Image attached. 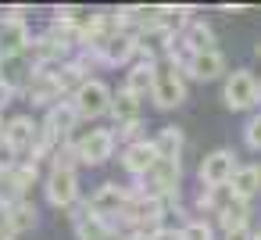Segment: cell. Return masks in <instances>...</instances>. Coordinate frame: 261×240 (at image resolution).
<instances>
[{"mask_svg": "<svg viewBox=\"0 0 261 240\" xmlns=\"http://www.w3.org/2000/svg\"><path fill=\"white\" fill-rule=\"evenodd\" d=\"M247 215H250V201H240V197H236V201H232V204L218 215V226H222L225 233L243 229V226H247Z\"/></svg>", "mask_w": 261, "mask_h": 240, "instance_id": "cell-25", "label": "cell"}, {"mask_svg": "<svg viewBox=\"0 0 261 240\" xmlns=\"http://www.w3.org/2000/svg\"><path fill=\"white\" fill-rule=\"evenodd\" d=\"M36 226V204L33 201H18L8 208V233L18 236V233H29Z\"/></svg>", "mask_w": 261, "mask_h": 240, "instance_id": "cell-23", "label": "cell"}, {"mask_svg": "<svg viewBox=\"0 0 261 240\" xmlns=\"http://www.w3.org/2000/svg\"><path fill=\"white\" fill-rule=\"evenodd\" d=\"M111 118H115V126L122 129V126H136L140 122V97H133L125 86L115 93V104H111Z\"/></svg>", "mask_w": 261, "mask_h": 240, "instance_id": "cell-20", "label": "cell"}, {"mask_svg": "<svg viewBox=\"0 0 261 240\" xmlns=\"http://www.w3.org/2000/svg\"><path fill=\"white\" fill-rule=\"evenodd\" d=\"M129 201H133V190H125V186H118V183H100V186L90 194L86 208H90L93 215H100V219H108V222L115 226V222L125 215Z\"/></svg>", "mask_w": 261, "mask_h": 240, "instance_id": "cell-3", "label": "cell"}, {"mask_svg": "<svg viewBox=\"0 0 261 240\" xmlns=\"http://www.w3.org/2000/svg\"><path fill=\"white\" fill-rule=\"evenodd\" d=\"M154 83H158V65H143V61H136L129 72H125V90L133 93V97H154Z\"/></svg>", "mask_w": 261, "mask_h": 240, "instance_id": "cell-18", "label": "cell"}, {"mask_svg": "<svg viewBox=\"0 0 261 240\" xmlns=\"http://www.w3.org/2000/svg\"><path fill=\"white\" fill-rule=\"evenodd\" d=\"M0 240H18V236H11V233H8V236H0Z\"/></svg>", "mask_w": 261, "mask_h": 240, "instance_id": "cell-34", "label": "cell"}, {"mask_svg": "<svg viewBox=\"0 0 261 240\" xmlns=\"http://www.w3.org/2000/svg\"><path fill=\"white\" fill-rule=\"evenodd\" d=\"M83 118H79V108H75V101L72 97H65V101H58L50 111H47V118H43V126L58 136V140H65V136H72V129L79 126Z\"/></svg>", "mask_w": 261, "mask_h": 240, "instance_id": "cell-13", "label": "cell"}, {"mask_svg": "<svg viewBox=\"0 0 261 240\" xmlns=\"http://www.w3.org/2000/svg\"><path fill=\"white\" fill-rule=\"evenodd\" d=\"M11 97H15V90H11V86H4V83H0V111H4V108L11 104Z\"/></svg>", "mask_w": 261, "mask_h": 240, "instance_id": "cell-30", "label": "cell"}, {"mask_svg": "<svg viewBox=\"0 0 261 240\" xmlns=\"http://www.w3.org/2000/svg\"><path fill=\"white\" fill-rule=\"evenodd\" d=\"M257 240H261V229H257Z\"/></svg>", "mask_w": 261, "mask_h": 240, "instance_id": "cell-35", "label": "cell"}, {"mask_svg": "<svg viewBox=\"0 0 261 240\" xmlns=\"http://www.w3.org/2000/svg\"><path fill=\"white\" fill-rule=\"evenodd\" d=\"M186 101V79L182 68L175 65H158V83H154V104L161 111H172Z\"/></svg>", "mask_w": 261, "mask_h": 240, "instance_id": "cell-5", "label": "cell"}, {"mask_svg": "<svg viewBox=\"0 0 261 240\" xmlns=\"http://www.w3.org/2000/svg\"><path fill=\"white\" fill-rule=\"evenodd\" d=\"M4 126H8V122H4V118H0V136H4Z\"/></svg>", "mask_w": 261, "mask_h": 240, "instance_id": "cell-33", "label": "cell"}, {"mask_svg": "<svg viewBox=\"0 0 261 240\" xmlns=\"http://www.w3.org/2000/svg\"><path fill=\"white\" fill-rule=\"evenodd\" d=\"M43 194L54 208H72L79 201V176L75 169H50L47 183H43Z\"/></svg>", "mask_w": 261, "mask_h": 240, "instance_id": "cell-8", "label": "cell"}, {"mask_svg": "<svg viewBox=\"0 0 261 240\" xmlns=\"http://www.w3.org/2000/svg\"><path fill=\"white\" fill-rule=\"evenodd\" d=\"M236 169H240L236 154L225 151V147H218V151H211L200 161V186H229L232 176H236Z\"/></svg>", "mask_w": 261, "mask_h": 240, "instance_id": "cell-7", "label": "cell"}, {"mask_svg": "<svg viewBox=\"0 0 261 240\" xmlns=\"http://www.w3.org/2000/svg\"><path fill=\"white\" fill-rule=\"evenodd\" d=\"M0 236H8V208L0 204Z\"/></svg>", "mask_w": 261, "mask_h": 240, "instance_id": "cell-31", "label": "cell"}, {"mask_svg": "<svg viewBox=\"0 0 261 240\" xmlns=\"http://www.w3.org/2000/svg\"><path fill=\"white\" fill-rule=\"evenodd\" d=\"M222 97H225V108H232V111H250V108L261 101V83L254 79V72L236 68V72L225 76Z\"/></svg>", "mask_w": 261, "mask_h": 240, "instance_id": "cell-2", "label": "cell"}, {"mask_svg": "<svg viewBox=\"0 0 261 240\" xmlns=\"http://www.w3.org/2000/svg\"><path fill=\"white\" fill-rule=\"evenodd\" d=\"M36 133H40V126L29 118V115H15L8 126H4V140L22 154V151H33V143H36Z\"/></svg>", "mask_w": 261, "mask_h": 240, "instance_id": "cell-15", "label": "cell"}, {"mask_svg": "<svg viewBox=\"0 0 261 240\" xmlns=\"http://www.w3.org/2000/svg\"><path fill=\"white\" fill-rule=\"evenodd\" d=\"M72 226H75V236H79V240H104V236H108V233L115 229V226H111L108 219L93 215V211H90L86 204H83V208H79V211L72 215Z\"/></svg>", "mask_w": 261, "mask_h": 240, "instance_id": "cell-17", "label": "cell"}, {"mask_svg": "<svg viewBox=\"0 0 261 240\" xmlns=\"http://www.w3.org/2000/svg\"><path fill=\"white\" fill-rule=\"evenodd\" d=\"M75 151H79V165L97 169L115 154V133L111 129H90L75 140Z\"/></svg>", "mask_w": 261, "mask_h": 240, "instance_id": "cell-6", "label": "cell"}, {"mask_svg": "<svg viewBox=\"0 0 261 240\" xmlns=\"http://www.w3.org/2000/svg\"><path fill=\"white\" fill-rule=\"evenodd\" d=\"M222 240H257V229H250V226H243V229H232V233H225Z\"/></svg>", "mask_w": 261, "mask_h": 240, "instance_id": "cell-29", "label": "cell"}, {"mask_svg": "<svg viewBox=\"0 0 261 240\" xmlns=\"http://www.w3.org/2000/svg\"><path fill=\"white\" fill-rule=\"evenodd\" d=\"M136 54H140V36L129 33V29H122L97 58H100V65H129Z\"/></svg>", "mask_w": 261, "mask_h": 240, "instance_id": "cell-14", "label": "cell"}, {"mask_svg": "<svg viewBox=\"0 0 261 240\" xmlns=\"http://www.w3.org/2000/svg\"><path fill=\"white\" fill-rule=\"evenodd\" d=\"M33 76H36V65L29 61V54L0 58V83H4V86H11L15 93H18V90L25 93V86L33 83Z\"/></svg>", "mask_w": 261, "mask_h": 240, "instance_id": "cell-10", "label": "cell"}, {"mask_svg": "<svg viewBox=\"0 0 261 240\" xmlns=\"http://www.w3.org/2000/svg\"><path fill=\"white\" fill-rule=\"evenodd\" d=\"M175 240H215V229H211V222H204V219H190V222L179 226V236H175Z\"/></svg>", "mask_w": 261, "mask_h": 240, "instance_id": "cell-26", "label": "cell"}, {"mask_svg": "<svg viewBox=\"0 0 261 240\" xmlns=\"http://www.w3.org/2000/svg\"><path fill=\"white\" fill-rule=\"evenodd\" d=\"M33 47V33L25 22H0V58H15V54H29Z\"/></svg>", "mask_w": 261, "mask_h": 240, "instance_id": "cell-12", "label": "cell"}, {"mask_svg": "<svg viewBox=\"0 0 261 240\" xmlns=\"http://www.w3.org/2000/svg\"><path fill=\"white\" fill-rule=\"evenodd\" d=\"M179 40H182L193 54H200V51H215V33H211V26H204V22H197V18H182V33H179Z\"/></svg>", "mask_w": 261, "mask_h": 240, "instance_id": "cell-19", "label": "cell"}, {"mask_svg": "<svg viewBox=\"0 0 261 240\" xmlns=\"http://www.w3.org/2000/svg\"><path fill=\"white\" fill-rule=\"evenodd\" d=\"M72 101H75V108H79V118H86V122H90V118L111 115L115 93H111V86H108V83H100V79H86Z\"/></svg>", "mask_w": 261, "mask_h": 240, "instance_id": "cell-4", "label": "cell"}, {"mask_svg": "<svg viewBox=\"0 0 261 240\" xmlns=\"http://www.w3.org/2000/svg\"><path fill=\"white\" fill-rule=\"evenodd\" d=\"M243 143H247L250 151H261V111L250 115V122H247V129H243Z\"/></svg>", "mask_w": 261, "mask_h": 240, "instance_id": "cell-28", "label": "cell"}, {"mask_svg": "<svg viewBox=\"0 0 261 240\" xmlns=\"http://www.w3.org/2000/svg\"><path fill=\"white\" fill-rule=\"evenodd\" d=\"M25 97H29L33 104H43L47 111H50L58 101H65V90H61V83H58V72H36L33 83L25 86Z\"/></svg>", "mask_w": 261, "mask_h": 240, "instance_id": "cell-11", "label": "cell"}, {"mask_svg": "<svg viewBox=\"0 0 261 240\" xmlns=\"http://www.w3.org/2000/svg\"><path fill=\"white\" fill-rule=\"evenodd\" d=\"M161 161V154H158V147H154V140H136V143H129V147H122V169L133 176V179H143L154 165Z\"/></svg>", "mask_w": 261, "mask_h": 240, "instance_id": "cell-9", "label": "cell"}, {"mask_svg": "<svg viewBox=\"0 0 261 240\" xmlns=\"http://www.w3.org/2000/svg\"><path fill=\"white\" fill-rule=\"evenodd\" d=\"M79 165V151H75V140L72 143H61L50 158V169H75Z\"/></svg>", "mask_w": 261, "mask_h": 240, "instance_id": "cell-27", "label": "cell"}, {"mask_svg": "<svg viewBox=\"0 0 261 240\" xmlns=\"http://www.w3.org/2000/svg\"><path fill=\"white\" fill-rule=\"evenodd\" d=\"M182 143H186V136H182V129H175V126H165V129L154 136V147H158V154H161V158H168V161H179V154H182Z\"/></svg>", "mask_w": 261, "mask_h": 240, "instance_id": "cell-24", "label": "cell"}, {"mask_svg": "<svg viewBox=\"0 0 261 240\" xmlns=\"http://www.w3.org/2000/svg\"><path fill=\"white\" fill-rule=\"evenodd\" d=\"M179 179H182V165L161 158V161L140 179V190L150 194V197H158V201H165V204L172 208V204H179Z\"/></svg>", "mask_w": 261, "mask_h": 240, "instance_id": "cell-1", "label": "cell"}, {"mask_svg": "<svg viewBox=\"0 0 261 240\" xmlns=\"http://www.w3.org/2000/svg\"><path fill=\"white\" fill-rule=\"evenodd\" d=\"M222 72H225V58H222V51H200V54H193L190 65H186V76H193V79H200V83L218 79Z\"/></svg>", "mask_w": 261, "mask_h": 240, "instance_id": "cell-16", "label": "cell"}, {"mask_svg": "<svg viewBox=\"0 0 261 240\" xmlns=\"http://www.w3.org/2000/svg\"><path fill=\"white\" fill-rule=\"evenodd\" d=\"M254 54H257V58H261V40H257V47H254Z\"/></svg>", "mask_w": 261, "mask_h": 240, "instance_id": "cell-32", "label": "cell"}, {"mask_svg": "<svg viewBox=\"0 0 261 240\" xmlns=\"http://www.w3.org/2000/svg\"><path fill=\"white\" fill-rule=\"evenodd\" d=\"M232 201H236L232 186H204L200 197H197V208H200V211H211V215H222Z\"/></svg>", "mask_w": 261, "mask_h": 240, "instance_id": "cell-22", "label": "cell"}, {"mask_svg": "<svg viewBox=\"0 0 261 240\" xmlns=\"http://www.w3.org/2000/svg\"><path fill=\"white\" fill-rule=\"evenodd\" d=\"M229 186H232V194H236L240 201H250V197L261 190V165H240Z\"/></svg>", "mask_w": 261, "mask_h": 240, "instance_id": "cell-21", "label": "cell"}]
</instances>
